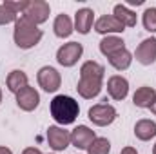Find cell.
Instances as JSON below:
<instances>
[{
	"label": "cell",
	"mask_w": 156,
	"mask_h": 154,
	"mask_svg": "<svg viewBox=\"0 0 156 154\" xmlns=\"http://www.w3.org/2000/svg\"><path fill=\"white\" fill-rule=\"evenodd\" d=\"M107 60H109V64H111L116 71H125V69H129L131 64H133V54H131L127 49H122V51L115 53L113 56H109Z\"/></svg>",
	"instance_id": "obj_21"
},
{
	"label": "cell",
	"mask_w": 156,
	"mask_h": 154,
	"mask_svg": "<svg viewBox=\"0 0 156 154\" xmlns=\"http://www.w3.org/2000/svg\"><path fill=\"white\" fill-rule=\"evenodd\" d=\"M4 4H5V5H7V7L11 9V11H15L16 15H18V13L22 15V13L26 11L27 4H29V0H16V2H13V0H5Z\"/></svg>",
	"instance_id": "obj_26"
},
{
	"label": "cell",
	"mask_w": 156,
	"mask_h": 154,
	"mask_svg": "<svg viewBox=\"0 0 156 154\" xmlns=\"http://www.w3.org/2000/svg\"><path fill=\"white\" fill-rule=\"evenodd\" d=\"M104 73H105L104 65H102V64H98V62H94V60H87V62H83V64H82V67H80V76L89 75V76L104 78Z\"/></svg>",
	"instance_id": "obj_22"
},
{
	"label": "cell",
	"mask_w": 156,
	"mask_h": 154,
	"mask_svg": "<svg viewBox=\"0 0 156 154\" xmlns=\"http://www.w3.org/2000/svg\"><path fill=\"white\" fill-rule=\"evenodd\" d=\"M142 24L145 27V31L156 33V7H147L142 15Z\"/></svg>",
	"instance_id": "obj_24"
},
{
	"label": "cell",
	"mask_w": 156,
	"mask_h": 154,
	"mask_svg": "<svg viewBox=\"0 0 156 154\" xmlns=\"http://www.w3.org/2000/svg\"><path fill=\"white\" fill-rule=\"evenodd\" d=\"M149 109H151V113H153V114H156V98H154V102H153V105H151Z\"/></svg>",
	"instance_id": "obj_31"
},
{
	"label": "cell",
	"mask_w": 156,
	"mask_h": 154,
	"mask_svg": "<svg viewBox=\"0 0 156 154\" xmlns=\"http://www.w3.org/2000/svg\"><path fill=\"white\" fill-rule=\"evenodd\" d=\"M134 58L142 65H151L156 62V37L145 38L140 42V45L134 51Z\"/></svg>",
	"instance_id": "obj_9"
},
{
	"label": "cell",
	"mask_w": 156,
	"mask_h": 154,
	"mask_svg": "<svg viewBox=\"0 0 156 154\" xmlns=\"http://www.w3.org/2000/svg\"><path fill=\"white\" fill-rule=\"evenodd\" d=\"M120 154H138V151H136L134 147H123Z\"/></svg>",
	"instance_id": "obj_28"
},
{
	"label": "cell",
	"mask_w": 156,
	"mask_h": 154,
	"mask_svg": "<svg viewBox=\"0 0 156 154\" xmlns=\"http://www.w3.org/2000/svg\"><path fill=\"white\" fill-rule=\"evenodd\" d=\"M15 96H16V105H18L22 111H26V113L35 111V109L40 105L38 91H37L35 87H31V85L24 87V89H22L18 94H15Z\"/></svg>",
	"instance_id": "obj_10"
},
{
	"label": "cell",
	"mask_w": 156,
	"mask_h": 154,
	"mask_svg": "<svg viewBox=\"0 0 156 154\" xmlns=\"http://www.w3.org/2000/svg\"><path fill=\"white\" fill-rule=\"evenodd\" d=\"M0 103H2V89H0Z\"/></svg>",
	"instance_id": "obj_33"
},
{
	"label": "cell",
	"mask_w": 156,
	"mask_h": 154,
	"mask_svg": "<svg viewBox=\"0 0 156 154\" xmlns=\"http://www.w3.org/2000/svg\"><path fill=\"white\" fill-rule=\"evenodd\" d=\"M113 15L116 16V18L123 24V26H125V27H134V26H136V22H138L136 13H134V11H131V9H129L127 5H123V4H116V5H115Z\"/></svg>",
	"instance_id": "obj_20"
},
{
	"label": "cell",
	"mask_w": 156,
	"mask_h": 154,
	"mask_svg": "<svg viewBox=\"0 0 156 154\" xmlns=\"http://www.w3.org/2000/svg\"><path fill=\"white\" fill-rule=\"evenodd\" d=\"M51 13V7L45 0H29L26 11L22 13V16H26L29 22H33L35 26H40L44 22H47Z\"/></svg>",
	"instance_id": "obj_6"
},
{
	"label": "cell",
	"mask_w": 156,
	"mask_h": 154,
	"mask_svg": "<svg viewBox=\"0 0 156 154\" xmlns=\"http://www.w3.org/2000/svg\"><path fill=\"white\" fill-rule=\"evenodd\" d=\"M47 143L53 151H66L71 143V132L60 125H49L47 129Z\"/></svg>",
	"instance_id": "obj_8"
},
{
	"label": "cell",
	"mask_w": 156,
	"mask_h": 154,
	"mask_svg": "<svg viewBox=\"0 0 156 154\" xmlns=\"http://www.w3.org/2000/svg\"><path fill=\"white\" fill-rule=\"evenodd\" d=\"M5 83H7V89H9L13 94H18L24 87H27V85H29V78H27V75H26L24 71L15 69V71H11V73L7 75Z\"/></svg>",
	"instance_id": "obj_17"
},
{
	"label": "cell",
	"mask_w": 156,
	"mask_h": 154,
	"mask_svg": "<svg viewBox=\"0 0 156 154\" xmlns=\"http://www.w3.org/2000/svg\"><path fill=\"white\" fill-rule=\"evenodd\" d=\"M0 154H13V151H11L9 147H4V145H0Z\"/></svg>",
	"instance_id": "obj_29"
},
{
	"label": "cell",
	"mask_w": 156,
	"mask_h": 154,
	"mask_svg": "<svg viewBox=\"0 0 156 154\" xmlns=\"http://www.w3.org/2000/svg\"><path fill=\"white\" fill-rule=\"evenodd\" d=\"M116 116H118L116 109L107 103V98L104 100V103L93 105V107L89 109V113H87V118H89L94 125H98V127H107V125H111V123L116 120Z\"/></svg>",
	"instance_id": "obj_3"
},
{
	"label": "cell",
	"mask_w": 156,
	"mask_h": 154,
	"mask_svg": "<svg viewBox=\"0 0 156 154\" xmlns=\"http://www.w3.org/2000/svg\"><path fill=\"white\" fill-rule=\"evenodd\" d=\"M22 154H42V152H40V149H37V147H27V149H24Z\"/></svg>",
	"instance_id": "obj_27"
},
{
	"label": "cell",
	"mask_w": 156,
	"mask_h": 154,
	"mask_svg": "<svg viewBox=\"0 0 156 154\" xmlns=\"http://www.w3.org/2000/svg\"><path fill=\"white\" fill-rule=\"evenodd\" d=\"M53 31H55V35H56L58 38H69V37L73 35V31H75V26H73L71 18L62 13V15H58V16L55 18V22H53Z\"/></svg>",
	"instance_id": "obj_18"
},
{
	"label": "cell",
	"mask_w": 156,
	"mask_h": 154,
	"mask_svg": "<svg viewBox=\"0 0 156 154\" xmlns=\"http://www.w3.org/2000/svg\"><path fill=\"white\" fill-rule=\"evenodd\" d=\"M129 4H131V5H142V4H144V0H131Z\"/></svg>",
	"instance_id": "obj_30"
},
{
	"label": "cell",
	"mask_w": 156,
	"mask_h": 154,
	"mask_svg": "<svg viewBox=\"0 0 156 154\" xmlns=\"http://www.w3.org/2000/svg\"><path fill=\"white\" fill-rule=\"evenodd\" d=\"M93 22H94V11L89 7H82L75 13V31L80 35H87L93 29Z\"/></svg>",
	"instance_id": "obj_14"
},
{
	"label": "cell",
	"mask_w": 156,
	"mask_h": 154,
	"mask_svg": "<svg viewBox=\"0 0 156 154\" xmlns=\"http://www.w3.org/2000/svg\"><path fill=\"white\" fill-rule=\"evenodd\" d=\"M42 37L44 33L42 29H38V26H35L22 15L18 16V20L15 22V29H13V40L20 49H33L35 45L40 44Z\"/></svg>",
	"instance_id": "obj_2"
},
{
	"label": "cell",
	"mask_w": 156,
	"mask_h": 154,
	"mask_svg": "<svg viewBox=\"0 0 156 154\" xmlns=\"http://www.w3.org/2000/svg\"><path fill=\"white\" fill-rule=\"evenodd\" d=\"M94 138H96L94 131L89 129L87 125H78L71 131V143L76 149H82V151H87V147L93 143Z\"/></svg>",
	"instance_id": "obj_13"
},
{
	"label": "cell",
	"mask_w": 156,
	"mask_h": 154,
	"mask_svg": "<svg viewBox=\"0 0 156 154\" xmlns=\"http://www.w3.org/2000/svg\"><path fill=\"white\" fill-rule=\"evenodd\" d=\"M37 82L45 93H56L60 89V85H62V76L55 67L44 65L37 73Z\"/></svg>",
	"instance_id": "obj_5"
},
{
	"label": "cell",
	"mask_w": 156,
	"mask_h": 154,
	"mask_svg": "<svg viewBox=\"0 0 156 154\" xmlns=\"http://www.w3.org/2000/svg\"><path fill=\"white\" fill-rule=\"evenodd\" d=\"M134 136H136L138 140H142V142L153 140L156 136V121L147 120V118L138 120V121L134 123Z\"/></svg>",
	"instance_id": "obj_16"
},
{
	"label": "cell",
	"mask_w": 156,
	"mask_h": 154,
	"mask_svg": "<svg viewBox=\"0 0 156 154\" xmlns=\"http://www.w3.org/2000/svg\"><path fill=\"white\" fill-rule=\"evenodd\" d=\"M156 98V91L154 87H149V85H144L140 89H136V93L133 94V103L140 109H149L153 105Z\"/></svg>",
	"instance_id": "obj_15"
},
{
	"label": "cell",
	"mask_w": 156,
	"mask_h": 154,
	"mask_svg": "<svg viewBox=\"0 0 156 154\" xmlns=\"http://www.w3.org/2000/svg\"><path fill=\"white\" fill-rule=\"evenodd\" d=\"M94 31L100 33V35H113V33H123L125 31V26L118 20L115 15H104L100 16L96 22H94Z\"/></svg>",
	"instance_id": "obj_11"
},
{
	"label": "cell",
	"mask_w": 156,
	"mask_h": 154,
	"mask_svg": "<svg viewBox=\"0 0 156 154\" xmlns=\"http://www.w3.org/2000/svg\"><path fill=\"white\" fill-rule=\"evenodd\" d=\"M102 87H104V78H100V76H80L76 91L82 98L93 100V98H96V96L102 93Z\"/></svg>",
	"instance_id": "obj_7"
},
{
	"label": "cell",
	"mask_w": 156,
	"mask_h": 154,
	"mask_svg": "<svg viewBox=\"0 0 156 154\" xmlns=\"http://www.w3.org/2000/svg\"><path fill=\"white\" fill-rule=\"evenodd\" d=\"M18 20V15L15 11H11L5 4H0V26H7V24H15Z\"/></svg>",
	"instance_id": "obj_25"
},
{
	"label": "cell",
	"mask_w": 156,
	"mask_h": 154,
	"mask_svg": "<svg viewBox=\"0 0 156 154\" xmlns=\"http://www.w3.org/2000/svg\"><path fill=\"white\" fill-rule=\"evenodd\" d=\"M49 111L53 120L58 123V125H71L75 123V120L80 114V105L75 98L71 96H66V94H56L53 100H51V105H49Z\"/></svg>",
	"instance_id": "obj_1"
},
{
	"label": "cell",
	"mask_w": 156,
	"mask_h": 154,
	"mask_svg": "<svg viewBox=\"0 0 156 154\" xmlns=\"http://www.w3.org/2000/svg\"><path fill=\"white\" fill-rule=\"evenodd\" d=\"M153 154H156V143H154V147H153Z\"/></svg>",
	"instance_id": "obj_32"
},
{
	"label": "cell",
	"mask_w": 156,
	"mask_h": 154,
	"mask_svg": "<svg viewBox=\"0 0 156 154\" xmlns=\"http://www.w3.org/2000/svg\"><path fill=\"white\" fill-rule=\"evenodd\" d=\"M83 54V45L80 42H67L56 51V62L62 67H73Z\"/></svg>",
	"instance_id": "obj_4"
},
{
	"label": "cell",
	"mask_w": 156,
	"mask_h": 154,
	"mask_svg": "<svg viewBox=\"0 0 156 154\" xmlns=\"http://www.w3.org/2000/svg\"><path fill=\"white\" fill-rule=\"evenodd\" d=\"M111 152V142L107 138H94L93 143L87 147V154H109Z\"/></svg>",
	"instance_id": "obj_23"
},
{
	"label": "cell",
	"mask_w": 156,
	"mask_h": 154,
	"mask_svg": "<svg viewBox=\"0 0 156 154\" xmlns=\"http://www.w3.org/2000/svg\"><path fill=\"white\" fill-rule=\"evenodd\" d=\"M122 49H125V42L122 38H118V37H115V35L104 37V38L100 40V53L104 56H107V58L113 56L118 51H122Z\"/></svg>",
	"instance_id": "obj_19"
},
{
	"label": "cell",
	"mask_w": 156,
	"mask_h": 154,
	"mask_svg": "<svg viewBox=\"0 0 156 154\" xmlns=\"http://www.w3.org/2000/svg\"><path fill=\"white\" fill-rule=\"evenodd\" d=\"M107 94L113 100H116V102L125 100L127 94H129V82H127V78L120 76V75L111 76L107 80Z\"/></svg>",
	"instance_id": "obj_12"
}]
</instances>
